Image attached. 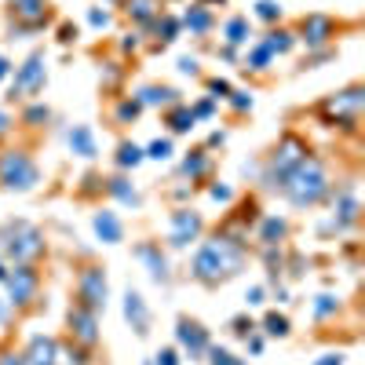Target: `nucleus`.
<instances>
[{
	"mask_svg": "<svg viewBox=\"0 0 365 365\" xmlns=\"http://www.w3.org/2000/svg\"><path fill=\"white\" fill-rule=\"evenodd\" d=\"M245 259H249V249L237 234H212L208 241L197 245L190 274H194V282L216 289V285L237 278V274L245 270Z\"/></svg>",
	"mask_w": 365,
	"mask_h": 365,
	"instance_id": "nucleus-1",
	"label": "nucleus"
},
{
	"mask_svg": "<svg viewBox=\"0 0 365 365\" xmlns=\"http://www.w3.org/2000/svg\"><path fill=\"white\" fill-rule=\"evenodd\" d=\"M146 161V154H143V146H135L132 139H125V143H117V168L120 172H135L139 165Z\"/></svg>",
	"mask_w": 365,
	"mask_h": 365,
	"instance_id": "nucleus-26",
	"label": "nucleus"
},
{
	"mask_svg": "<svg viewBox=\"0 0 365 365\" xmlns=\"http://www.w3.org/2000/svg\"><path fill=\"white\" fill-rule=\"evenodd\" d=\"M58 358H66V365H88V354L81 347H66V351H58Z\"/></svg>",
	"mask_w": 365,
	"mask_h": 365,
	"instance_id": "nucleus-43",
	"label": "nucleus"
},
{
	"mask_svg": "<svg viewBox=\"0 0 365 365\" xmlns=\"http://www.w3.org/2000/svg\"><path fill=\"white\" fill-rule=\"evenodd\" d=\"M135 252V259L150 270V282L154 285H168L172 282V267H168V256L161 252V245L158 241H139V245L132 249Z\"/></svg>",
	"mask_w": 365,
	"mask_h": 365,
	"instance_id": "nucleus-13",
	"label": "nucleus"
},
{
	"mask_svg": "<svg viewBox=\"0 0 365 365\" xmlns=\"http://www.w3.org/2000/svg\"><path fill=\"white\" fill-rule=\"evenodd\" d=\"M190 113H194V120L212 117V113H216V99H201V103H194V106H190Z\"/></svg>",
	"mask_w": 365,
	"mask_h": 365,
	"instance_id": "nucleus-42",
	"label": "nucleus"
},
{
	"mask_svg": "<svg viewBox=\"0 0 365 365\" xmlns=\"http://www.w3.org/2000/svg\"><path fill=\"white\" fill-rule=\"evenodd\" d=\"M26 365H55L58 361V344L51 336H34L29 340V347L22 351Z\"/></svg>",
	"mask_w": 365,
	"mask_h": 365,
	"instance_id": "nucleus-18",
	"label": "nucleus"
},
{
	"mask_svg": "<svg viewBox=\"0 0 365 365\" xmlns=\"http://www.w3.org/2000/svg\"><path fill=\"white\" fill-rule=\"evenodd\" d=\"M8 73H11V63H8V58H4V55H0V81H4Z\"/></svg>",
	"mask_w": 365,
	"mask_h": 365,
	"instance_id": "nucleus-54",
	"label": "nucleus"
},
{
	"mask_svg": "<svg viewBox=\"0 0 365 365\" xmlns=\"http://www.w3.org/2000/svg\"><path fill=\"white\" fill-rule=\"evenodd\" d=\"M208 91H212L208 99H216V103H227V96H230L234 88H230V81H223V77H212V81H208Z\"/></svg>",
	"mask_w": 365,
	"mask_h": 365,
	"instance_id": "nucleus-39",
	"label": "nucleus"
},
{
	"mask_svg": "<svg viewBox=\"0 0 365 365\" xmlns=\"http://www.w3.org/2000/svg\"><path fill=\"white\" fill-rule=\"evenodd\" d=\"M125 322L135 329V336H146L150 332V307L139 289H128L125 292Z\"/></svg>",
	"mask_w": 365,
	"mask_h": 365,
	"instance_id": "nucleus-16",
	"label": "nucleus"
},
{
	"mask_svg": "<svg viewBox=\"0 0 365 365\" xmlns=\"http://www.w3.org/2000/svg\"><path fill=\"white\" fill-rule=\"evenodd\" d=\"M182 26L190 29V34H197V37H205L212 26H216V19H212V11L208 8H201V4H190L187 11H182V19H179Z\"/></svg>",
	"mask_w": 365,
	"mask_h": 365,
	"instance_id": "nucleus-23",
	"label": "nucleus"
},
{
	"mask_svg": "<svg viewBox=\"0 0 365 365\" xmlns=\"http://www.w3.org/2000/svg\"><path fill=\"white\" fill-rule=\"evenodd\" d=\"M259 41L270 48V55H289L296 48V34H292V29H270V34L259 37Z\"/></svg>",
	"mask_w": 365,
	"mask_h": 365,
	"instance_id": "nucleus-29",
	"label": "nucleus"
},
{
	"mask_svg": "<svg viewBox=\"0 0 365 365\" xmlns=\"http://www.w3.org/2000/svg\"><path fill=\"white\" fill-rule=\"evenodd\" d=\"M165 120H168V128H172V135H187L197 120H194V113H190V106L187 103H175V106H168L165 110Z\"/></svg>",
	"mask_w": 365,
	"mask_h": 365,
	"instance_id": "nucleus-24",
	"label": "nucleus"
},
{
	"mask_svg": "<svg viewBox=\"0 0 365 365\" xmlns=\"http://www.w3.org/2000/svg\"><path fill=\"white\" fill-rule=\"evenodd\" d=\"M179 73H187V77H197V73H201L197 58H194V55H182V58H179Z\"/></svg>",
	"mask_w": 365,
	"mask_h": 365,
	"instance_id": "nucleus-46",
	"label": "nucleus"
},
{
	"mask_svg": "<svg viewBox=\"0 0 365 365\" xmlns=\"http://www.w3.org/2000/svg\"><path fill=\"white\" fill-rule=\"evenodd\" d=\"M146 29H154V34H161V44H172V41L179 37V29H182V22H179L175 15H165V11H161V15H158L154 22H150Z\"/></svg>",
	"mask_w": 365,
	"mask_h": 365,
	"instance_id": "nucleus-30",
	"label": "nucleus"
},
{
	"mask_svg": "<svg viewBox=\"0 0 365 365\" xmlns=\"http://www.w3.org/2000/svg\"><path fill=\"white\" fill-rule=\"evenodd\" d=\"M106 194H110L113 201H120L125 208H139V205H143V197H139V190L132 187L128 175H110V179H106Z\"/></svg>",
	"mask_w": 365,
	"mask_h": 365,
	"instance_id": "nucleus-20",
	"label": "nucleus"
},
{
	"mask_svg": "<svg viewBox=\"0 0 365 365\" xmlns=\"http://www.w3.org/2000/svg\"><path fill=\"white\" fill-rule=\"evenodd\" d=\"M344 361H347V354H340V351H329V354L314 358L311 365H344Z\"/></svg>",
	"mask_w": 365,
	"mask_h": 365,
	"instance_id": "nucleus-47",
	"label": "nucleus"
},
{
	"mask_svg": "<svg viewBox=\"0 0 365 365\" xmlns=\"http://www.w3.org/2000/svg\"><path fill=\"white\" fill-rule=\"evenodd\" d=\"M77 303H84V307L96 311V314L106 311V303H110V282H106V270L103 267L88 263V267L77 270Z\"/></svg>",
	"mask_w": 365,
	"mask_h": 365,
	"instance_id": "nucleus-7",
	"label": "nucleus"
},
{
	"mask_svg": "<svg viewBox=\"0 0 365 365\" xmlns=\"http://www.w3.org/2000/svg\"><path fill=\"white\" fill-rule=\"evenodd\" d=\"M263 332H267V336H289V332H292V325H289V318L285 314H278V311H270L267 318H263Z\"/></svg>",
	"mask_w": 365,
	"mask_h": 365,
	"instance_id": "nucleus-33",
	"label": "nucleus"
},
{
	"mask_svg": "<svg viewBox=\"0 0 365 365\" xmlns=\"http://www.w3.org/2000/svg\"><path fill=\"white\" fill-rule=\"evenodd\" d=\"M332 37H336V22L329 15H307L299 22V34H296V41H303L307 48H325Z\"/></svg>",
	"mask_w": 365,
	"mask_h": 365,
	"instance_id": "nucleus-15",
	"label": "nucleus"
},
{
	"mask_svg": "<svg viewBox=\"0 0 365 365\" xmlns=\"http://www.w3.org/2000/svg\"><path fill=\"white\" fill-rule=\"evenodd\" d=\"M66 325H70L73 344H81V347H96V344H99V314H96V311H88L84 303H77V299L70 303Z\"/></svg>",
	"mask_w": 365,
	"mask_h": 365,
	"instance_id": "nucleus-12",
	"label": "nucleus"
},
{
	"mask_svg": "<svg viewBox=\"0 0 365 365\" xmlns=\"http://www.w3.org/2000/svg\"><path fill=\"white\" fill-rule=\"evenodd\" d=\"M263 296H267V289H263V285H252V289L245 292V303H249V307H259Z\"/></svg>",
	"mask_w": 365,
	"mask_h": 365,
	"instance_id": "nucleus-49",
	"label": "nucleus"
},
{
	"mask_svg": "<svg viewBox=\"0 0 365 365\" xmlns=\"http://www.w3.org/2000/svg\"><path fill=\"white\" fill-rule=\"evenodd\" d=\"M128 19H135L139 26H150L161 15V0H128Z\"/></svg>",
	"mask_w": 365,
	"mask_h": 365,
	"instance_id": "nucleus-28",
	"label": "nucleus"
},
{
	"mask_svg": "<svg viewBox=\"0 0 365 365\" xmlns=\"http://www.w3.org/2000/svg\"><path fill=\"white\" fill-rule=\"evenodd\" d=\"M41 182V168L26 150H4L0 154V187L8 194H29Z\"/></svg>",
	"mask_w": 365,
	"mask_h": 365,
	"instance_id": "nucleus-5",
	"label": "nucleus"
},
{
	"mask_svg": "<svg viewBox=\"0 0 365 365\" xmlns=\"http://www.w3.org/2000/svg\"><path fill=\"white\" fill-rule=\"evenodd\" d=\"M270 63H274L270 48H267L263 41H256V44L249 48V55H245V70H252V73H263V70H267Z\"/></svg>",
	"mask_w": 365,
	"mask_h": 365,
	"instance_id": "nucleus-31",
	"label": "nucleus"
},
{
	"mask_svg": "<svg viewBox=\"0 0 365 365\" xmlns=\"http://www.w3.org/2000/svg\"><path fill=\"white\" fill-rule=\"evenodd\" d=\"M208 168H212V158H208V150H190V154L182 158V165H179V172L187 175L190 182H194V179H201V175H205Z\"/></svg>",
	"mask_w": 365,
	"mask_h": 365,
	"instance_id": "nucleus-27",
	"label": "nucleus"
},
{
	"mask_svg": "<svg viewBox=\"0 0 365 365\" xmlns=\"http://www.w3.org/2000/svg\"><path fill=\"white\" fill-rule=\"evenodd\" d=\"M11 311H15L11 303H8V299H0V329H4V325L11 322Z\"/></svg>",
	"mask_w": 365,
	"mask_h": 365,
	"instance_id": "nucleus-52",
	"label": "nucleus"
},
{
	"mask_svg": "<svg viewBox=\"0 0 365 365\" xmlns=\"http://www.w3.org/2000/svg\"><path fill=\"white\" fill-rule=\"evenodd\" d=\"M0 252L11 263H37L44 256V234L29 220H8L0 227Z\"/></svg>",
	"mask_w": 365,
	"mask_h": 365,
	"instance_id": "nucleus-3",
	"label": "nucleus"
},
{
	"mask_svg": "<svg viewBox=\"0 0 365 365\" xmlns=\"http://www.w3.org/2000/svg\"><path fill=\"white\" fill-rule=\"evenodd\" d=\"M154 365H179V351L175 347H161L154 354Z\"/></svg>",
	"mask_w": 365,
	"mask_h": 365,
	"instance_id": "nucleus-45",
	"label": "nucleus"
},
{
	"mask_svg": "<svg viewBox=\"0 0 365 365\" xmlns=\"http://www.w3.org/2000/svg\"><path fill=\"white\" fill-rule=\"evenodd\" d=\"M256 237H259V245H282L289 237V220L285 216H263Z\"/></svg>",
	"mask_w": 365,
	"mask_h": 365,
	"instance_id": "nucleus-22",
	"label": "nucleus"
},
{
	"mask_svg": "<svg viewBox=\"0 0 365 365\" xmlns=\"http://www.w3.org/2000/svg\"><path fill=\"white\" fill-rule=\"evenodd\" d=\"M205 230V220H201V212L194 208H175L172 216H168V245L172 249H187L190 241H197Z\"/></svg>",
	"mask_w": 365,
	"mask_h": 365,
	"instance_id": "nucleus-10",
	"label": "nucleus"
},
{
	"mask_svg": "<svg viewBox=\"0 0 365 365\" xmlns=\"http://www.w3.org/2000/svg\"><path fill=\"white\" fill-rule=\"evenodd\" d=\"M143 154H146L150 161H168V158L175 154V146H172V139H154V143L143 150Z\"/></svg>",
	"mask_w": 365,
	"mask_h": 365,
	"instance_id": "nucleus-36",
	"label": "nucleus"
},
{
	"mask_svg": "<svg viewBox=\"0 0 365 365\" xmlns=\"http://www.w3.org/2000/svg\"><path fill=\"white\" fill-rule=\"evenodd\" d=\"M11 19L19 22L15 34H34L48 22V4L44 0H11Z\"/></svg>",
	"mask_w": 365,
	"mask_h": 365,
	"instance_id": "nucleus-14",
	"label": "nucleus"
},
{
	"mask_svg": "<svg viewBox=\"0 0 365 365\" xmlns=\"http://www.w3.org/2000/svg\"><path fill=\"white\" fill-rule=\"evenodd\" d=\"M135 99H139L143 106H161V110L182 103V99H179V91L168 88V84H146V88H139V96H135Z\"/></svg>",
	"mask_w": 365,
	"mask_h": 365,
	"instance_id": "nucleus-19",
	"label": "nucleus"
},
{
	"mask_svg": "<svg viewBox=\"0 0 365 365\" xmlns=\"http://www.w3.org/2000/svg\"><path fill=\"white\" fill-rule=\"evenodd\" d=\"M146 365H154V361H146Z\"/></svg>",
	"mask_w": 365,
	"mask_h": 365,
	"instance_id": "nucleus-57",
	"label": "nucleus"
},
{
	"mask_svg": "<svg viewBox=\"0 0 365 365\" xmlns=\"http://www.w3.org/2000/svg\"><path fill=\"white\" fill-rule=\"evenodd\" d=\"M4 285H8V303L11 307H29L41 292V274L34 263H11L4 274Z\"/></svg>",
	"mask_w": 365,
	"mask_h": 365,
	"instance_id": "nucleus-8",
	"label": "nucleus"
},
{
	"mask_svg": "<svg viewBox=\"0 0 365 365\" xmlns=\"http://www.w3.org/2000/svg\"><path fill=\"white\" fill-rule=\"evenodd\" d=\"M227 103L234 106V110H241V113H245V110H252V91H230V96H227Z\"/></svg>",
	"mask_w": 365,
	"mask_h": 365,
	"instance_id": "nucleus-40",
	"label": "nucleus"
},
{
	"mask_svg": "<svg viewBox=\"0 0 365 365\" xmlns=\"http://www.w3.org/2000/svg\"><path fill=\"white\" fill-rule=\"evenodd\" d=\"M256 19L274 26V22L282 19V4H278V0H256Z\"/></svg>",
	"mask_w": 365,
	"mask_h": 365,
	"instance_id": "nucleus-37",
	"label": "nucleus"
},
{
	"mask_svg": "<svg viewBox=\"0 0 365 365\" xmlns=\"http://www.w3.org/2000/svg\"><path fill=\"white\" fill-rule=\"evenodd\" d=\"M139 113H143V103H139L135 96H128L125 103L117 106V113H113V117H117V125H132V120H135Z\"/></svg>",
	"mask_w": 365,
	"mask_h": 365,
	"instance_id": "nucleus-35",
	"label": "nucleus"
},
{
	"mask_svg": "<svg viewBox=\"0 0 365 365\" xmlns=\"http://www.w3.org/2000/svg\"><path fill=\"white\" fill-rule=\"evenodd\" d=\"M88 22L96 26V29H110V11H103V8H91V11H88Z\"/></svg>",
	"mask_w": 365,
	"mask_h": 365,
	"instance_id": "nucleus-44",
	"label": "nucleus"
},
{
	"mask_svg": "<svg viewBox=\"0 0 365 365\" xmlns=\"http://www.w3.org/2000/svg\"><path fill=\"white\" fill-rule=\"evenodd\" d=\"M230 329H234V336H241V340H245L249 332H256V322H252V318H245V314H237V318L230 322Z\"/></svg>",
	"mask_w": 365,
	"mask_h": 365,
	"instance_id": "nucleus-41",
	"label": "nucleus"
},
{
	"mask_svg": "<svg viewBox=\"0 0 365 365\" xmlns=\"http://www.w3.org/2000/svg\"><path fill=\"white\" fill-rule=\"evenodd\" d=\"M197 4H201V8H208V4H223V0H197Z\"/></svg>",
	"mask_w": 365,
	"mask_h": 365,
	"instance_id": "nucleus-55",
	"label": "nucleus"
},
{
	"mask_svg": "<svg viewBox=\"0 0 365 365\" xmlns=\"http://www.w3.org/2000/svg\"><path fill=\"white\" fill-rule=\"evenodd\" d=\"M336 311H340V299L332 296V292H322V296H314V303H311L314 322H325V318H332Z\"/></svg>",
	"mask_w": 365,
	"mask_h": 365,
	"instance_id": "nucleus-32",
	"label": "nucleus"
},
{
	"mask_svg": "<svg viewBox=\"0 0 365 365\" xmlns=\"http://www.w3.org/2000/svg\"><path fill=\"white\" fill-rule=\"evenodd\" d=\"M361 106H365V88L351 84L344 91H332V96L318 106V113L325 120H332V125H340V128H354L358 117H361Z\"/></svg>",
	"mask_w": 365,
	"mask_h": 365,
	"instance_id": "nucleus-6",
	"label": "nucleus"
},
{
	"mask_svg": "<svg viewBox=\"0 0 365 365\" xmlns=\"http://www.w3.org/2000/svg\"><path fill=\"white\" fill-rule=\"evenodd\" d=\"M208 365H245L237 354H230L227 347H208Z\"/></svg>",
	"mask_w": 365,
	"mask_h": 365,
	"instance_id": "nucleus-38",
	"label": "nucleus"
},
{
	"mask_svg": "<svg viewBox=\"0 0 365 365\" xmlns=\"http://www.w3.org/2000/svg\"><path fill=\"white\" fill-rule=\"evenodd\" d=\"M307 154H311L307 143H303L296 132H285V135L278 139V146H274L270 154H267V161H263V182H267L270 190H278V182H282L303 158H307Z\"/></svg>",
	"mask_w": 365,
	"mask_h": 365,
	"instance_id": "nucleus-4",
	"label": "nucleus"
},
{
	"mask_svg": "<svg viewBox=\"0 0 365 365\" xmlns=\"http://www.w3.org/2000/svg\"><path fill=\"white\" fill-rule=\"evenodd\" d=\"M329 190H332L329 168H325V161L314 158V154H307V158H303V161L278 182V194H282L292 208H314V205H322V201L329 197Z\"/></svg>",
	"mask_w": 365,
	"mask_h": 365,
	"instance_id": "nucleus-2",
	"label": "nucleus"
},
{
	"mask_svg": "<svg viewBox=\"0 0 365 365\" xmlns=\"http://www.w3.org/2000/svg\"><path fill=\"white\" fill-rule=\"evenodd\" d=\"M249 37H252V26H249V19H245V15L227 19V26H223V41H227V48H241V44H249Z\"/></svg>",
	"mask_w": 365,
	"mask_h": 365,
	"instance_id": "nucleus-25",
	"label": "nucleus"
},
{
	"mask_svg": "<svg viewBox=\"0 0 365 365\" xmlns=\"http://www.w3.org/2000/svg\"><path fill=\"white\" fill-rule=\"evenodd\" d=\"M66 143H70V150L77 158H84V161H91L99 154V146H96V132H91L88 125H73L70 128V135H66Z\"/></svg>",
	"mask_w": 365,
	"mask_h": 365,
	"instance_id": "nucleus-21",
	"label": "nucleus"
},
{
	"mask_svg": "<svg viewBox=\"0 0 365 365\" xmlns=\"http://www.w3.org/2000/svg\"><path fill=\"white\" fill-rule=\"evenodd\" d=\"M4 274H8V267H4V259H0V282H4Z\"/></svg>",
	"mask_w": 365,
	"mask_h": 365,
	"instance_id": "nucleus-56",
	"label": "nucleus"
},
{
	"mask_svg": "<svg viewBox=\"0 0 365 365\" xmlns=\"http://www.w3.org/2000/svg\"><path fill=\"white\" fill-rule=\"evenodd\" d=\"M77 37V26H63V37H58V41H73Z\"/></svg>",
	"mask_w": 365,
	"mask_h": 365,
	"instance_id": "nucleus-53",
	"label": "nucleus"
},
{
	"mask_svg": "<svg viewBox=\"0 0 365 365\" xmlns=\"http://www.w3.org/2000/svg\"><path fill=\"white\" fill-rule=\"evenodd\" d=\"M44 81H48V58L44 51H34L26 63L15 70V81H11V96L8 99H26V96H37L44 91Z\"/></svg>",
	"mask_w": 365,
	"mask_h": 365,
	"instance_id": "nucleus-9",
	"label": "nucleus"
},
{
	"mask_svg": "<svg viewBox=\"0 0 365 365\" xmlns=\"http://www.w3.org/2000/svg\"><path fill=\"white\" fill-rule=\"evenodd\" d=\"M11 125H15V120H11V113H8V110H0V139H4V135L11 132Z\"/></svg>",
	"mask_w": 365,
	"mask_h": 365,
	"instance_id": "nucleus-51",
	"label": "nucleus"
},
{
	"mask_svg": "<svg viewBox=\"0 0 365 365\" xmlns=\"http://www.w3.org/2000/svg\"><path fill=\"white\" fill-rule=\"evenodd\" d=\"M208 194H212V197H216V201H223V205H227V201L234 197V190L227 187V182H216V187H208Z\"/></svg>",
	"mask_w": 365,
	"mask_h": 365,
	"instance_id": "nucleus-48",
	"label": "nucleus"
},
{
	"mask_svg": "<svg viewBox=\"0 0 365 365\" xmlns=\"http://www.w3.org/2000/svg\"><path fill=\"white\" fill-rule=\"evenodd\" d=\"M0 365H26V358L15 354V351H4V354H0Z\"/></svg>",
	"mask_w": 365,
	"mask_h": 365,
	"instance_id": "nucleus-50",
	"label": "nucleus"
},
{
	"mask_svg": "<svg viewBox=\"0 0 365 365\" xmlns=\"http://www.w3.org/2000/svg\"><path fill=\"white\" fill-rule=\"evenodd\" d=\"M91 230H96V237L103 245H120L125 241V223L117 220V212H106V208L91 216Z\"/></svg>",
	"mask_w": 365,
	"mask_h": 365,
	"instance_id": "nucleus-17",
	"label": "nucleus"
},
{
	"mask_svg": "<svg viewBox=\"0 0 365 365\" xmlns=\"http://www.w3.org/2000/svg\"><path fill=\"white\" fill-rule=\"evenodd\" d=\"M51 120V110L44 106V103H34V106H26V113H22V125H29V128H44Z\"/></svg>",
	"mask_w": 365,
	"mask_h": 365,
	"instance_id": "nucleus-34",
	"label": "nucleus"
},
{
	"mask_svg": "<svg viewBox=\"0 0 365 365\" xmlns=\"http://www.w3.org/2000/svg\"><path fill=\"white\" fill-rule=\"evenodd\" d=\"M175 344H179V351L187 354L190 361H201V358L208 354V347H212V336H208V329H205L201 322L179 318V322H175Z\"/></svg>",
	"mask_w": 365,
	"mask_h": 365,
	"instance_id": "nucleus-11",
	"label": "nucleus"
}]
</instances>
